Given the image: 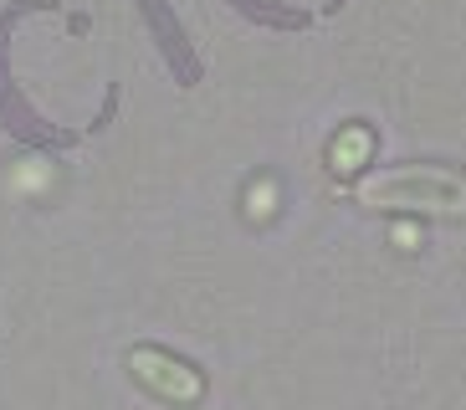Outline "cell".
Wrapping results in <instances>:
<instances>
[{"label":"cell","mask_w":466,"mask_h":410,"mask_svg":"<svg viewBox=\"0 0 466 410\" xmlns=\"http://www.w3.org/2000/svg\"><path fill=\"white\" fill-rule=\"evenodd\" d=\"M138 11H144V21H149V31L159 36V46H165L169 67H175V77L190 87V82H200V56L190 52V41H185V31H179L175 11H169L165 0H138Z\"/></svg>","instance_id":"cell-4"},{"label":"cell","mask_w":466,"mask_h":410,"mask_svg":"<svg viewBox=\"0 0 466 410\" xmlns=\"http://www.w3.org/2000/svg\"><path fill=\"white\" fill-rule=\"evenodd\" d=\"M128 364H134V374L144 384H154L165 400H200L206 395V380L195 374V364H185V359H175V354H165V349H134L128 354Z\"/></svg>","instance_id":"cell-3"},{"label":"cell","mask_w":466,"mask_h":410,"mask_svg":"<svg viewBox=\"0 0 466 410\" xmlns=\"http://www.w3.org/2000/svg\"><path fill=\"white\" fill-rule=\"evenodd\" d=\"M354 200L370 210H425V216H466V175L451 164H395L354 185Z\"/></svg>","instance_id":"cell-1"},{"label":"cell","mask_w":466,"mask_h":410,"mask_svg":"<svg viewBox=\"0 0 466 410\" xmlns=\"http://www.w3.org/2000/svg\"><path fill=\"white\" fill-rule=\"evenodd\" d=\"M364 154H370V134H364V128H349V134L333 144V169H354Z\"/></svg>","instance_id":"cell-6"},{"label":"cell","mask_w":466,"mask_h":410,"mask_svg":"<svg viewBox=\"0 0 466 410\" xmlns=\"http://www.w3.org/2000/svg\"><path fill=\"white\" fill-rule=\"evenodd\" d=\"M231 5L247 15V21H257V26H277V31L308 26V11H292V5H282V0H231Z\"/></svg>","instance_id":"cell-5"},{"label":"cell","mask_w":466,"mask_h":410,"mask_svg":"<svg viewBox=\"0 0 466 410\" xmlns=\"http://www.w3.org/2000/svg\"><path fill=\"white\" fill-rule=\"evenodd\" d=\"M11 26H15V5L0 15V128L15 134V138H26V144H52V149L56 144H72V134L52 128V123L21 97V87H15V77H11Z\"/></svg>","instance_id":"cell-2"}]
</instances>
